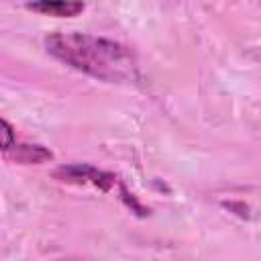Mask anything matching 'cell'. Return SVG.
I'll use <instances>...</instances> for the list:
<instances>
[{"label": "cell", "instance_id": "2", "mask_svg": "<svg viewBox=\"0 0 261 261\" xmlns=\"http://www.w3.org/2000/svg\"><path fill=\"white\" fill-rule=\"evenodd\" d=\"M55 177L59 181H67V184H92V186L100 188L102 192H108L116 181V177L112 173L100 171L92 165H80V163L59 167L55 171Z\"/></svg>", "mask_w": 261, "mask_h": 261}, {"label": "cell", "instance_id": "3", "mask_svg": "<svg viewBox=\"0 0 261 261\" xmlns=\"http://www.w3.org/2000/svg\"><path fill=\"white\" fill-rule=\"evenodd\" d=\"M6 159H12L22 165H35V163H45L53 159V153L45 149L43 145H24V143H14L10 149L2 151Z\"/></svg>", "mask_w": 261, "mask_h": 261}, {"label": "cell", "instance_id": "1", "mask_svg": "<svg viewBox=\"0 0 261 261\" xmlns=\"http://www.w3.org/2000/svg\"><path fill=\"white\" fill-rule=\"evenodd\" d=\"M45 47L55 59L90 77L112 84L139 80L135 55L112 39L88 33H53L45 39Z\"/></svg>", "mask_w": 261, "mask_h": 261}, {"label": "cell", "instance_id": "5", "mask_svg": "<svg viewBox=\"0 0 261 261\" xmlns=\"http://www.w3.org/2000/svg\"><path fill=\"white\" fill-rule=\"evenodd\" d=\"M0 126H2V130H0L2 133V151H6V149H10L16 143V139L12 135V126L8 124V120H2Z\"/></svg>", "mask_w": 261, "mask_h": 261}, {"label": "cell", "instance_id": "4", "mask_svg": "<svg viewBox=\"0 0 261 261\" xmlns=\"http://www.w3.org/2000/svg\"><path fill=\"white\" fill-rule=\"evenodd\" d=\"M29 10L33 12H41V14H47V16H77L86 4L82 2H61V0H45V2H31L27 4Z\"/></svg>", "mask_w": 261, "mask_h": 261}]
</instances>
